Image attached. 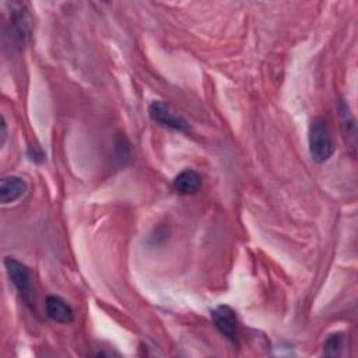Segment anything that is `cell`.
<instances>
[{
  "mask_svg": "<svg viewBox=\"0 0 358 358\" xmlns=\"http://www.w3.org/2000/svg\"><path fill=\"white\" fill-rule=\"evenodd\" d=\"M309 152L312 158L322 164L326 162L334 152V143L330 129L323 117H315L309 124Z\"/></svg>",
  "mask_w": 358,
  "mask_h": 358,
  "instance_id": "cell-1",
  "label": "cell"
},
{
  "mask_svg": "<svg viewBox=\"0 0 358 358\" xmlns=\"http://www.w3.org/2000/svg\"><path fill=\"white\" fill-rule=\"evenodd\" d=\"M4 266L8 274L10 281L22 296L27 305L34 303V294H32V282H31V271L29 268L18 262L14 257H6Z\"/></svg>",
  "mask_w": 358,
  "mask_h": 358,
  "instance_id": "cell-2",
  "label": "cell"
},
{
  "mask_svg": "<svg viewBox=\"0 0 358 358\" xmlns=\"http://www.w3.org/2000/svg\"><path fill=\"white\" fill-rule=\"evenodd\" d=\"M148 113L154 122L165 127H169L180 133H189L187 122L179 113H176L169 105L161 101L151 102L148 106Z\"/></svg>",
  "mask_w": 358,
  "mask_h": 358,
  "instance_id": "cell-3",
  "label": "cell"
},
{
  "mask_svg": "<svg viewBox=\"0 0 358 358\" xmlns=\"http://www.w3.org/2000/svg\"><path fill=\"white\" fill-rule=\"evenodd\" d=\"M211 319L217 330L231 343L238 344V320L234 309L228 305H220L211 310Z\"/></svg>",
  "mask_w": 358,
  "mask_h": 358,
  "instance_id": "cell-4",
  "label": "cell"
},
{
  "mask_svg": "<svg viewBox=\"0 0 358 358\" xmlns=\"http://www.w3.org/2000/svg\"><path fill=\"white\" fill-rule=\"evenodd\" d=\"M27 192V182L15 175L4 176L0 180V200L3 204L17 201Z\"/></svg>",
  "mask_w": 358,
  "mask_h": 358,
  "instance_id": "cell-5",
  "label": "cell"
},
{
  "mask_svg": "<svg viewBox=\"0 0 358 358\" xmlns=\"http://www.w3.org/2000/svg\"><path fill=\"white\" fill-rule=\"evenodd\" d=\"M45 309L48 316L57 323H70L74 317L71 306L56 295H49L45 301Z\"/></svg>",
  "mask_w": 358,
  "mask_h": 358,
  "instance_id": "cell-6",
  "label": "cell"
},
{
  "mask_svg": "<svg viewBox=\"0 0 358 358\" xmlns=\"http://www.w3.org/2000/svg\"><path fill=\"white\" fill-rule=\"evenodd\" d=\"M201 186L200 175L193 169H185L173 179V189L180 194H193Z\"/></svg>",
  "mask_w": 358,
  "mask_h": 358,
  "instance_id": "cell-7",
  "label": "cell"
},
{
  "mask_svg": "<svg viewBox=\"0 0 358 358\" xmlns=\"http://www.w3.org/2000/svg\"><path fill=\"white\" fill-rule=\"evenodd\" d=\"M344 348V336L341 333H334V334H330L326 341H324V345H323V351L326 355H330V357H337L340 355L341 350Z\"/></svg>",
  "mask_w": 358,
  "mask_h": 358,
  "instance_id": "cell-8",
  "label": "cell"
},
{
  "mask_svg": "<svg viewBox=\"0 0 358 358\" xmlns=\"http://www.w3.org/2000/svg\"><path fill=\"white\" fill-rule=\"evenodd\" d=\"M6 138H7V126H6V120L4 117H1V138H0V144L1 147L4 145L6 143Z\"/></svg>",
  "mask_w": 358,
  "mask_h": 358,
  "instance_id": "cell-9",
  "label": "cell"
}]
</instances>
